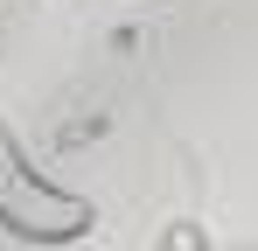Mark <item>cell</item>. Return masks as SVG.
Returning a JSON list of instances; mask_svg holds the SVG:
<instances>
[{
    "label": "cell",
    "instance_id": "obj_2",
    "mask_svg": "<svg viewBox=\"0 0 258 251\" xmlns=\"http://www.w3.org/2000/svg\"><path fill=\"white\" fill-rule=\"evenodd\" d=\"M161 251H210V237H203L196 223H168V230H161Z\"/></svg>",
    "mask_w": 258,
    "mask_h": 251
},
{
    "label": "cell",
    "instance_id": "obj_1",
    "mask_svg": "<svg viewBox=\"0 0 258 251\" xmlns=\"http://www.w3.org/2000/svg\"><path fill=\"white\" fill-rule=\"evenodd\" d=\"M0 230L21 244H77L98 230V209L63 181H49L7 126H0Z\"/></svg>",
    "mask_w": 258,
    "mask_h": 251
}]
</instances>
